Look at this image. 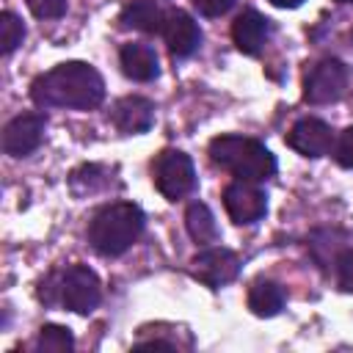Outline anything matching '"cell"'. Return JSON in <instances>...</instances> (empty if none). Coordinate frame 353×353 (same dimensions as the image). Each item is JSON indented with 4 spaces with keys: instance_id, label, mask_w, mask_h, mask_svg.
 <instances>
[{
    "instance_id": "12",
    "label": "cell",
    "mask_w": 353,
    "mask_h": 353,
    "mask_svg": "<svg viewBox=\"0 0 353 353\" xmlns=\"http://www.w3.org/2000/svg\"><path fill=\"white\" fill-rule=\"evenodd\" d=\"M110 121L124 135L146 132L154 124V105L146 97H121L110 110Z\"/></svg>"
},
{
    "instance_id": "17",
    "label": "cell",
    "mask_w": 353,
    "mask_h": 353,
    "mask_svg": "<svg viewBox=\"0 0 353 353\" xmlns=\"http://www.w3.org/2000/svg\"><path fill=\"white\" fill-rule=\"evenodd\" d=\"M284 306V290L276 281H256L248 290V309L256 317H273Z\"/></svg>"
},
{
    "instance_id": "9",
    "label": "cell",
    "mask_w": 353,
    "mask_h": 353,
    "mask_svg": "<svg viewBox=\"0 0 353 353\" xmlns=\"http://www.w3.org/2000/svg\"><path fill=\"white\" fill-rule=\"evenodd\" d=\"M223 207H226V215L245 226V223H256L265 210H268V199L265 193L254 185V182H243V179H234L232 185H226L223 190Z\"/></svg>"
},
{
    "instance_id": "23",
    "label": "cell",
    "mask_w": 353,
    "mask_h": 353,
    "mask_svg": "<svg viewBox=\"0 0 353 353\" xmlns=\"http://www.w3.org/2000/svg\"><path fill=\"white\" fill-rule=\"evenodd\" d=\"M193 6L201 17H223L234 6V0H193Z\"/></svg>"
},
{
    "instance_id": "11",
    "label": "cell",
    "mask_w": 353,
    "mask_h": 353,
    "mask_svg": "<svg viewBox=\"0 0 353 353\" xmlns=\"http://www.w3.org/2000/svg\"><path fill=\"white\" fill-rule=\"evenodd\" d=\"M163 39L168 44V52L174 58H188L199 50L201 44V30L196 25V19L179 8H171L165 14V22H163Z\"/></svg>"
},
{
    "instance_id": "10",
    "label": "cell",
    "mask_w": 353,
    "mask_h": 353,
    "mask_svg": "<svg viewBox=\"0 0 353 353\" xmlns=\"http://www.w3.org/2000/svg\"><path fill=\"white\" fill-rule=\"evenodd\" d=\"M287 143H290V149H295L303 157H323L334 146V132L323 119L306 116V119H298L290 127Z\"/></svg>"
},
{
    "instance_id": "4",
    "label": "cell",
    "mask_w": 353,
    "mask_h": 353,
    "mask_svg": "<svg viewBox=\"0 0 353 353\" xmlns=\"http://www.w3.org/2000/svg\"><path fill=\"white\" fill-rule=\"evenodd\" d=\"M58 298L74 314H91L102 301L99 276L88 265H72L58 279Z\"/></svg>"
},
{
    "instance_id": "24",
    "label": "cell",
    "mask_w": 353,
    "mask_h": 353,
    "mask_svg": "<svg viewBox=\"0 0 353 353\" xmlns=\"http://www.w3.org/2000/svg\"><path fill=\"white\" fill-rule=\"evenodd\" d=\"M273 6H279V8H298L303 0H270Z\"/></svg>"
},
{
    "instance_id": "21",
    "label": "cell",
    "mask_w": 353,
    "mask_h": 353,
    "mask_svg": "<svg viewBox=\"0 0 353 353\" xmlns=\"http://www.w3.org/2000/svg\"><path fill=\"white\" fill-rule=\"evenodd\" d=\"M36 19H58L66 14V0H25Z\"/></svg>"
},
{
    "instance_id": "2",
    "label": "cell",
    "mask_w": 353,
    "mask_h": 353,
    "mask_svg": "<svg viewBox=\"0 0 353 353\" xmlns=\"http://www.w3.org/2000/svg\"><path fill=\"white\" fill-rule=\"evenodd\" d=\"M143 210L130 201L102 207L88 223V243L102 256H121L143 232Z\"/></svg>"
},
{
    "instance_id": "8",
    "label": "cell",
    "mask_w": 353,
    "mask_h": 353,
    "mask_svg": "<svg viewBox=\"0 0 353 353\" xmlns=\"http://www.w3.org/2000/svg\"><path fill=\"white\" fill-rule=\"evenodd\" d=\"M44 130H47V119L41 113L14 116L3 130V152L11 157L33 154L44 141Z\"/></svg>"
},
{
    "instance_id": "7",
    "label": "cell",
    "mask_w": 353,
    "mask_h": 353,
    "mask_svg": "<svg viewBox=\"0 0 353 353\" xmlns=\"http://www.w3.org/2000/svg\"><path fill=\"white\" fill-rule=\"evenodd\" d=\"M237 273H240V256L221 245L204 248L190 259V276L207 287H223L234 281Z\"/></svg>"
},
{
    "instance_id": "6",
    "label": "cell",
    "mask_w": 353,
    "mask_h": 353,
    "mask_svg": "<svg viewBox=\"0 0 353 353\" xmlns=\"http://www.w3.org/2000/svg\"><path fill=\"white\" fill-rule=\"evenodd\" d=\"M345 88H347V66L336 58L317 61L303 77V99L309 105L336 102L345 94Z\"/></svg>"
},
{
    "instance_id": "16",
    "label": "cell",
    "mask_w": 353,
    "mask_h": 353,
    "mask_svg": "<svg viewBox=\"0 0 353 353\" xmlns=\"http://www.w3.org/2000/svg\"><path fill=\"white\" fill-rule=\"evenodd\" d=\"M185 229H188V234H190L196 243H201V245H210V243L218 240L215 215H212V210H210L207 204H201V201L188 204V210H185Z\"/></svg>"
},
{
    "instance_id": "18",
    "label": "cell",
    "mask_w": 353,
    "mask_h": 353,
    "mask_svg": "<svg viewBox=\"0 0 353 353\" xmlns=\"http://www.w3.org/2000/svg\"><path fill=\"white\" fill-rule=\"evenodd\" d=\"M74 347V336L66 325H55V323H47L39 328V336H36V350L41 353H69Z\"/></svg>"
},
{
    "instance_id": "14",
    "label": "cell",
    "mask_w": 353,
    "mask_h": 353,
    "mask_svg": "<svg viewBox=\"0 0 353 353\" xmlns=\"http://www.w3.org/2000/svg\"><path fill=\"white\" fill-rule=\"evenodd\" d=\"M119 63H121V72L135 83H149V80H154L160 74L157 52L149 44H141V41L124 44L119 50Z\"/></svg>"
},
{
    "instance_id": "1",
    "label": "cell",
    "mask_w": 353,
    "mask_h": 353,
    "mask_svg": "<svg viewBox=\"0 0 353 353\" xmlns=\"http://www.w3.org/2000/svg\"><path fill=\"white\" fill-rule=\"evenodd\" d=\"M30 99L39 108L91 110L105 99V80L91 63L66 61L30 83Z\"/></svg>"
},
{
    "instance_id": "22",
    "label": "cell",
    "mask_w": 353,
    "mask_h": 353,
    "mask_svg": "<svg viewBox=\"0 0 353 353\" xmlns=\"http://www.w3.org/2000/svg\"><path fill=\"white\" fill-rule=\"evenodd\" d=\"M334 160L342 168H353V127L342 130L339 138L334 141Z\"/></svg>"
},
{
    "instance_id": "3",
    "label": "cell",
    "mask_w": 353,
    "mask_h": 353,
    "mask_svg": "<svg viewBox=\"0 0 353 353\" xmlns=\"http://www.w3.org/2000/svg\"><path fill=\"white\" fill-rule=\"evenodd\" d=\"M210 160L243 182H265L276 174V157L254 138L218 135L210 141Z\"/></svg>"
},
{
    "instance_id": "25",
    "label": "cell",
    "mask_w": 353,
    "mask_h": 353,
    "mask_svg": "<svg viewBox=\"0 0 353 353\" xmlns=\"http://www.w3.org/2000/svg\"><path fill=\"white\" fill-rule=\"evenodd\" d=\"M336 3H353V0H336Z\"/></svg>"
},
{
    "instance_id": "19",
    "label": "cell",
    "mask_w": 353,
    "mask_h": 353,
    "mask_svg": "<svg viewBox=\"0 0 353 353\" xmlns=\"http://www.w3.org/2000/svg\"><path fill=\"white\" fill-rule=\"evenodd\" d=\"M25 39V25L14 11H3L0 14V52L11 55Z\"/></svg>"
},
{
    "instance_id": "5",
    "label": "cell",
    "mask_w": 353,
    "mask_h": 353,
    "mask_svg": "<svg viewBox=\"0 0 353 353\" xmlns=\"http://www.w3.org/2000/svg\"><path fill=\"white\" fill-rule=\"evenodd\" d=\"M152 174H154V185L157 190L168 199V201H176V199H185L193 188H196V171H193V160L179 152V149H163L152 165Z\"/></svg>"
},
{
    "instance_id": "20",
    "label": "cell",
    "mask_w": 353,
    "mask_h": 353,
    "mask_svg": "<svg viewBox=\"0 0 353 353\" xmlns=\"http://www.w3.org/2000/svg\"><path fill=\"white\" fill-rule=\"evenodd\" d=\"M334 276L339 290L353 292V248H345L334 256Z\"/></svg>"
},
{
    "instance_id": "13",
    "label": "cell",
    "mask_w": 353,
    "mask_h": 353,
    "mask_svg": "<svg viewBox=\"0 0 353 353\" xmlns=\"http://www.w3.org/2000/svg\"><path fill=\"white\" fill-rule=\"evenodd\" d=\"M268 36H270V22L254 8L237 14V19L232 22V41L245 55H256L265 47Z\"/></svg>"
},
{
    "instance_id": "15",
    "label": "cell",
    "mask_w": 353,
    "mask_h": 353,
    "mask_svg": "<svg viewBox=\"0 0 353 353\" xmlns=\"http://www.w3.org/2000/svg\"><path fill=\"white\" fill-rule=\"evenodd\" d=\"M119 22L124 28H132V30H141V33H157V30H163L165 14L157 8L154 0H132L121 8Z\"/></svg>"
}]
</instances>
